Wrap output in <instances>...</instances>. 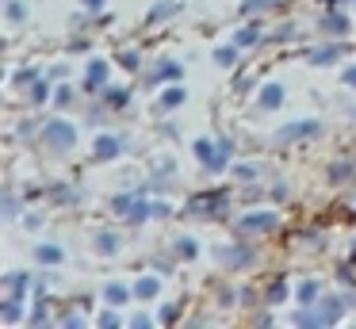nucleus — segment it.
<instances>
[{
  "label": "nucleus",
  "mask_w": 356,
  "mask_h": 329,
  "mask_svg": "<svg viewBox=\"0 0 356 329\" xmlns=\"http://www.w3.org/2000/svg\"><path fill=\"white\" fill-rule=\"evenodd\" d=\"M108 298H111V303H119V298H127V291L123 287H108Z\"/></svg>",
  "instance_id": "1"
},
{
  "label": "nucleus",
  "mask_w": 356,
  "mask_h": 329,
  "mask_svg": "<svg viewBox=\"0 0 356 329\" xmlns=\"http://www.w3.org/2000/svg\"><path fill=\"white\" fill-rule=\"evenodd\" d=\"M345 81H348V84H356V69H348V77H345Z\"/></svg>",
  "instance_id": "2"
}]
</instances>
